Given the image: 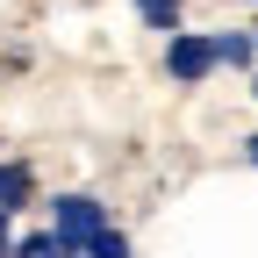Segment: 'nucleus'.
Masks as SVG:
<instances>
[{"instance_id":"7","label":"nucleus","mask_w":258,"mask_h":258,"mask_svg":"<svg viewBox=\"0 0 258 258\" xmlns=\"http://www.w3.org/2000/svg\"><path fill=\"white\" fill-rule=\"evenodd\" d=\"M86 258H129V237L122 230H108V237H93V251Z\"/></svg>"},{"instance_id":"3","label":"nucleus","mask_w":258,"mask_h":258,"mask_svg":"<svg viewBox=\"0 0 258 258\" xmlns=\"http://www.w3.org/2000/svg\"><path fill=\"white\" fill-rule=\"evenodd\" d=\"M29 201V165H0V215H15Z\"/></svg>"},{"instance_id":"9","label":"nucleus","mask_w":258,"mask_h":258,"mask_svg":"<svg viewBox=\"0 0 258 258\" xmlns=\"http://www.w3.org/2000/svg\"><path fill=\"white\" fill-rule=\"evenodd\" d=\"M251 158H258V137H251Z\"/></svg>"},{"instance_id":"5","label":"nucleus","mask_w":258,"mask_h":258,"mask_svg":"<svg viewBox=\"0 0 258 258\" xmlns=\"http://www.w3.org/2000/svg\"><path fill=\"white\" fill-rule=\"evenodd\" d=\"M137 8H144L151 29H172V22H179V0H137Z\"/></svg>"},{"instance_id":"10","label":"nucleus","mask_w":258,"mask_h":258,"mask_svg":"<svg viewBox=\"0 0 258 258\" xmlns=\"http://www.w3.org/2000/svg\"><path fill=\"white\" fill-rule=\"evenodd\" d=\"M251 93H258V86H251Z\"/></svg>"},{"instance_id":"8","label":"nucleus","mask_w":258,"mask_h":258,"mask_svg":"<svg viewBox=\"0 0 258 258\" xmlns=\"http://www.w3.org/2000/svg\"><path fill=\"white\" fill-rule=\"evenodd\" d=\"M0 258H15V244H8V215H0Z\"/></svg>"},{"instance_id":"6","label":"nucleus","mask_w":258,"mask_h":258,"mask_svg":"<svg viewBox=\"0 0 258 258\" xmlns=\"http://www.w3.org/2000/svg\"><path fill=\"white\" fill-rule=\"evenodd\" d=\"M251 50H258L251 36H222V43H215V57H222V64H251Z\"/></svg>"},{"instance_id":"4","label":"nucleus","mask_w":258,"mask_h":258,"mask_svg":"<svg viewBox=\"0 0 258 258\" xmlns=\"http://www.w3.org/2000/svg\"><path fill=\"white\" fill-rule=\"evenodd\" d=\"M15 258H79V251H64L50 230H36V237H22V244H15Z\"/></svg>"},{"instance_id":"1","label":"nucleus","mask_w":258,"mask_h":258,"mask_svg":"<svg viewBox=\"0 0 258 258\" xmlns=\"http://www.w3.org/2000/svg\"><path fill=\"white\" fill-rule=\"evenodd\" d=\"M50 237L64 244V251H93V237H108V208L93 201V194H64L57 201V222H50Z\"/></svg>"},{"instance_id":"2","label":"nucleus","mask_w":258,"mask_h":258,"mask_svg":"<svg viewBox=\"0 0 258 258\" xmlns=\"http://www.w3.org/2000/svg\"><path fill=\"white\" fill-rule=\"evenodd\" d=\"M215 64H222V57H215V43H208V36H172V43H165V72H172V79H186V86H194V79H208Z\"/></svg>"}]
</instances>
